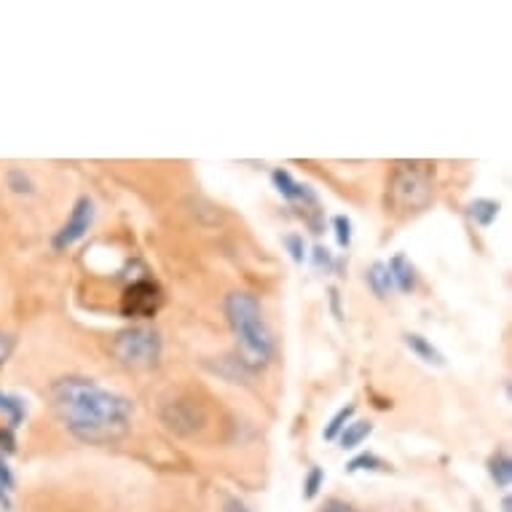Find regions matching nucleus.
<instances>
[{"label": "nucleus", "mask_w": 512, "mask_h": 512, "mask_svg": "<svg viewBox=\"0 0 512 512\" xmlns=\"http://www.w3.org/2000/svg\"><path fill=\"white\" fill-rule=\"evenodd\" d=\"M341 295H338V290L336 287H333V290H330V306H333V314H336V319H344V311H341Z\"/></svg>", "instance_id": "bb28decb"}, {"label": "nucleus", "mask_w": 512, "mask_h": 512, "mask_svg": "<svg viewBox=\"0 0 512 512\" xmlns=\"http://www.w3.org/2000/svg\"><path fill=\"white\" fill-rule=\"evenodd\" d=\"M333 234H336L338 247H341V250H349V247H352V239H354L352 218H346V215H336V218H333Z\"/></svg>", "instance_id": "a211bd4d"}, {"label": "nucleus", "mask_w": 512, "mask_h": 512, "mask_svg": "<svg viewBox=\"0 0 512 512\" xmlns=\"http://www.w3.org/2000/svg\"><path fill=\"white\" fill-rule=\"evenodd\" d=\"M488 475L494 480L499 488H510V480H512V459L504 451L494 454L488 459Z\"/></svg>", "instance_id": "4468645a"}, {"label": "nucleus", "mask_w": 512, "mask_h": 512, "mask_svg": "<svg viewBox=\"0 0 512 512\" xmlns=\"http://www.w3.org/2000/svg\"><path fill=\"white\" fill-rule=\"evenodd\" d=\"M51 411L70 435L89 445L113 443L132 427L135 405L94 378L62 376L49 387Z\"/></svg>", "instance_id": "f257e3e1"}, {"label": "nucleus", "mask_w": 512, "mask_h": 512, "mask_svg": "<svg viewBox=\"0 0 512 512\" xmlns=\"http://www.w3.org/2000/svg\"><path fill=\"white\" fill-rule=\"evenodd\" d=\"M282 244H285V250L290 252V258H293V263H298V266H301V263L309 258L303 234H285L282 236Z\"/></svg>", "instance_id": "412c9836"}, {"label": "nucleus", "mask_w": 512, "mask_h": 512, "mask_svg": "<svg viewBox=\"0 0 512 512\" xmlns=\"http://www.w3.org/2000/svg\"><path fill=\"white\" fill-rule=\"evenodd\" d=\"M319 512H357L349 502H344V499H328V502L322 504V510Z\"/></svg>", "instance_id": "b1692460"}, {"label": "nucleus", "mask_w": 512, "mask_h": 512, "mask_svg": "<svg viewBox=\"0 0 512 512\" xmlns=\"http://www.w3.org/2000/svg\"><path fill=\"white\" fill-rule=\"evenodd\" d=\"M389 274H392V282H395V290L400 293H413L416 285H419V274H416V266L408 261V255L397 252L395 258L387 263Z\"/></svg>", "instance_id": "1a4fd4ad"}, {"label": "nucleus", "mask_w": 512, "mask_h": 512, "mask_svg": "<svg viewBox=\"0 0 512 512\" xmlns=\"http://www.w3.org/2000/svg\"><path fill=\"white\" fill-rule=\"evenodd\" d=\"M389 464L376 454H357L352 462L346 464V472L354 475V472H387Z\"/></svg>", "instance_id": "dca6fc26"}, {"label": "nucleus", "mask_w": 512, "mask_h": 512, "mask_svg": "<svg viewBox=\"0 0 512 512\" xmlns=\"http://www.w3.org/2000/svg\"><path fill=\"white\" fill-rule=\"evenodd\" d=\"M11 491H14V475H11V467L6 464V459L0 456V504L6 510L11 507Z\"/></svg>", "instance_id": "4be33fe9"}, {"label": "nucleus", "mask_w": 512, "mask_h": 512, "mask_svg": "<svg viewBox=\"0 0 512 512\" xmlns=\"http://www.w3.org/2000/svg\"><path fill=\"white\" fill-rule=\"evenodd\" d=\"M354 411H357V405H354V403L344 405L341 411H336V416L328 421V427H325L322 437H325V440H330V443H333V440H338V435L344 432L346 424L354 419Z\"/></svg>", "instance_id": "f3484780"}, {"label": "nucleus", "mask_w": 512, "mask_h": 512, "mask_svg": "<svg viewBox=\"0 0 512 512\" xmlns=\"http://www.w3.org/2000/svg\"><path fill=\"white\" fill-rule=\"evenodd\" d=\"M161 301H164L161 287L153 279L143 277L132 282L121 295V314L126 319H151L161 309Z\"/></svg>", "instance_id": "39448f33"}, {"label": "nucleus", "mask_w": 512, "mask_h": 512, "mask_svg": "<svg viewBox=\"0 0 512 512\" xmlns=\"http://www.w3.org/2000/svg\"><path fill=\"white\" fill-rule=\"evenodd\" d=\"M499 212H502V204L494 202V199H475V202L467 204V215H470L472 223L480 228L494 226V220L499 218Z\"/></svg>", "instance_id": "ddd939ff"}, {"label": "nucleus", "mask_w": 512, "mask_h": 512, "mask_svg": "<svg viewBox=\"0 0 512 512\" xmlns=\"http://www.w3.org/2000/svg\"><path fill=\"white\" fill-rule=\"evenodd\" d=\"M311 263H314V269L330 271V269H333V252H330L328 247L317 244V247L311 250Z\"/></svg>", "instance_id": "5701e85b"}, {"label": "nucleus", "mask_w": 512, "mask_h": 512, "mask_svg": "<svg viewBox=\"0 0 512 512\" xmlns=\"http://www.w3.org/2000/svg\"><path fill=\"white\" fill-rule=\"evenodd\" d=\"M9 188L19 196H33L35 194L33 177L27 175L25 169H11V172H9Z\"/></svg>", "instance_id": "6ab92c4d"}, {"label": "nucleus", "mask_w": 512, "mask_h": 512, "mask_svg": "<svg viewBox=\"0 0 512 512\" xmlns=\"http://www.w3.org/2000/svg\"><path fill=\"white\" fill-rule=\"evenodd\" d=\"M403 341H405V346H408V349H411V352L416 354L421 362H427V365H435V368H443V365H445L443 352H440V349H437V346L432 344L429 338L419 336V333H405Z\"/></svg>", "instance_id": "9b49d317"}, {"label": "nucleus", "mask_w": 512, "mask_h": 512, "mask_svg": "<svg viewBox=\"0 0 512 512\" xmlns=\"http://www.w3.org/2000/svg\"><path fill=\"white\" fill-rule=\"evenodd\" d=\"M11 349H14V341H11L3 330H0V368L6 365V360L11 357Z\"/></svg>", "instance_id": "393cba45"}, {"label": "nucleus", "mask_w": 512, "mask_h": 512, "mask_svg": "<svg viewBox=\"0 0 512 512\" xmlns=\"http://www.w3.org/2000/svg\"><path fill=\"white\" fill-rule=\"evenodd\" d=\"M365 282H368V290L376 295L378 301L389 298V295H392V290H395L392 274H389L387 263H384V261L370 263V269L365 271Z\"/></svg>", "instance_id": "9d476101"}, {"label": "nucleus", "mask_w": 512, "mask_h": 512, "mask_svg": "<svg viewBox=\"0 0 512 512\" xmlns=\"http://www.w3.org/2000/svg\"><path fill=\"white\" fill-rule=\"evenodd\" d=\"M228 328L234 333L239 362L247 370H266L274 360V333L263 317V306L258 295L247 290H234L223 301Z\"/></svg>", "instance_id": "f03ea898"}, {"label": "nucleus", "mask_w": 512, "mask_h": 512, "mask_svg": "<svg viewBox=\"0 0 512 512\" xmlns=\"http://www.w3.org/2000/svg\"><path fill=\"white\" fill-rule=\"evenodd\" d=\"M271 183L277 188V194L290 204H303V207H314L317 204V194L311 191L309 185L298 183L287 169H274L271 172Z\"/></svg>", "instance_id": "6e6552de"}, {"label": "nucleus", "mask_w": 512, "mask_h": 512, "mask_svg": "<svg viewBox=\"0 0 512 512\" xmlns=\"http://www.w3.org/2000/svg\"><path fill=\"white\" fill-rule=\"evenodd\" d=\"M164 341L156 328L148 325H132V328L116 333L110 341V354L116 357L118 365L129 370H151L159 365Z\"/></svg>", "instance_id": "7ed1b4c3"}, {"label": "nucleus", "mask_w": 512, "mask_h": 512, "mask_svg": "<svg viewBox=\"0 0 512 512\" xmlns=\"http://www.w3.org/2000/svg\"><path fill=\"white\" fill-rule=\"evenodd\" d=\"M502 512H510V496H504L502 499Z\"/></svg>", "instance_id": "cd10ccee"}, {"label": "nucleus", "mask_w": 512, "mask_h": 512, "mask_svg": "<svg viewBox=\"0 0 512 512\" xmlns=\"http://www.w3.org/2000/svg\"><path fill=\"white\" fill-rule=\"evenodd\" d=\"M370 435H373V424L368 419H352L344 427V432L338 435V443L344 451H357Z\"/></svg>", "instance_id": "f8f14e48"}, {"label": "nucleus", "mask_w": 512, "mask_h": 512, "mask_svg": "<svg viewBox=\"0 0 512 512\" xmlns=\"http://www.w3.org/2000/svg\"><path fill=\"white\" fill-rule=\"evenodd\" d=\"M325 486V470L322 467H311L306 472V478H303V499L311 502V499H317L319 488Z\"/></svg>", "instance_id": "aec40b11"}, {"label": "nucleus", "mask_w": 512, "mask_h": 512, "mask_svg": "<svg viewBox=\"0 0 512 512\" xmlns=\"http://www.w3.org/2000/svg\"><path fill=\"white\" fill-rule=\"evenodd\" d=\"M226 512H252L242 499H236V496H228L226 499Z\"/></svg>", "instance_id": "a878e982"}, {"label": "nucleus", "mask_w": 512, "mask_h": 512, "mask_svg": "<svg viewBox=\"0 0 512 512\" xmlns=\"http://www.w3.org/2000/svg\"><path fill=\"white\" fill-rule=\"evenodd\" d=\"M94 223V202L89 196H78L76 204H73V210H70L68 220L62 223L54 239H51V247L57 252L70 250L73 244H78L89 234V228Z\"/></svg>", "instance_id": "423d86ee"}, {"label": "nucleus", "mask_w": 512, "mask_h": 512, "mask_svg": "<svg viewBox=\"0 0 512 512\" xmlns=\"http://www.w3.org/2000/svg\"><path fill=\"white\" fill-rule=\"evenodd\" d=\"M161 416L167 421V427L180 432V435H194L196 429H202L204 421H207L202 405L191 403V400H172L169 405H164Z\"/></svg>", "instance_id": "0eeeda50"}, {"label": "nucleus", "mask_w": 512, "mask_h": 512, "mask_svg": "<svg viewBox=\"0 0 512 512\" xmlns=\"http://www.w3.org/2000/svg\"><path fill=\"white\" fill-rule=\"evenodd\" d=\"M0 411L6 413V419H9V429H17L27 416L25 403L14 395H6V392H0Z\"/></svg>", "instance_id": "2eb2a0df"}, {"label": "nucleus", "mask_w": 512, "mask_h": 512, "mask_svg": "<svg viewBox=\"0 0 512 512\" xmlns=\"http://www.w3.org/2000/svg\"><path fill=\"white\" fill-rule=\"evenodd\" d=\"M432 172L421 161H397L392 172V199L403 210H424L432 202Z\"/></svg>", "instance_id": "20e7f679"}]
</instances>
